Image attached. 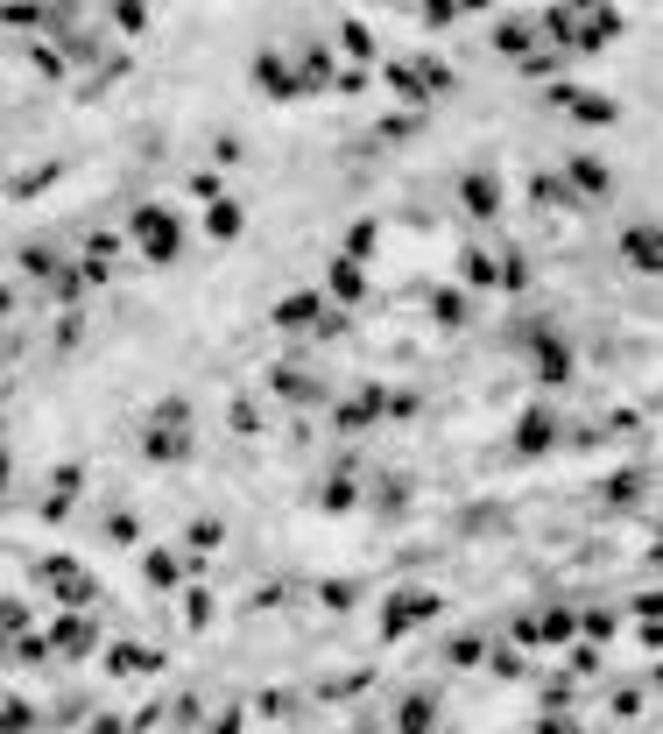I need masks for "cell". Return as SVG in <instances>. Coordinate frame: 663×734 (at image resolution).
Instances as JSON below:
<instances>
[{"instance_id":"cb8c5ba5","label":"cell","mask_w":663,"mask_h":734,"mask_svg":"<svg viewBox=\"0 0 663 734\" xmlns=\"http://www.w3.org/2000/svg\"><path fill=\"white\" fill-rule=\"evenodd\" d=\"M571 636V607H537L522 614V642H565Z\"/></svg>"},{"instance_id":"9c48e42d","label":"cell","mask_w":663,"mask_h":734,"mask_svg":"<svg viewBox=\"0 0 663 734\" xmlns=\"http://www.w3.org/2000/svg\"><path fill=\"white\" fill-rule=\"evenodd\" d=\"M614 254H622L636 276H663V227H656V219H628L622 241H614Z\"/></svg>"},{"instance_id":"83f0119b","label":"cell","mask_w":663,"mask_h":734,"mask_svg":"<svg viewBox=\"0 0 663 734\" xmlns=\"http://www.w3.org/2000/svg\"><path fill=\"white\" fill-rule=\"evenodd\" d=\"M156 664H162V657L142 650V642H113V650H107V671H113V678H142V671H156Z\"/></svg>"},{"instance_id":"5b68a950","label":"cell","mask_w":663,"mask_h":734,"mask_svg":"<svg viewBox=\"0 0 663 734\" xmlns=\"http://www.w3.org/2000/svg\"><path fill=\"white\" fill-rule=\"evenodd\" d=\"M522 347H530V368H537V382L544 388H565L571 382V347H565V333L557 325H522Z\"/></svg>"},{"instance_id":"7402d4cb","label":"cell","mask_w":663,"mask_h":734,"mask_svg":"<svg viewBox=\"0 0 663 734\" xmlns=\"http://www.w3.org/2000/svg\"><path fill=\"white\" fill-rule=\"evenodd\" d=\"M57 50H64L71 57V64H107V36H99V28L93 22H79V28H64V36H57Z\"/></svg>"},{"instance_id":"277c9868","label":"cell","mask_w":663,"mask_h":734,"mask_svg":"<svg viewBox=\"0 0 663 734\" xmlns=\"http://www.w3.org/2000/svg\"><path fill=\"white\" fill-rule=\"evenodd\" d=\"M268 325H276V333H290V339H304V333L339 339L346 333V311L332 304V297H318V290H290L276 311H268Z\"/></svg>"},{"instance_id":"4dcf8cb0","label":"cell","mask_w":663,"mask_h":734,"mask_svg":"<svg viewBox=\"0 0 663 734\" xmlns=\"http://www.w3.org/2000/svg\"><path fill=\"white\" fill-rule=\"evenodd\" d=\"M28 71H36V79H64V71H71V57L64 50H57V43H28Z\"/></svg>"},{"instance_id":"816d5d0a","label":"cell","mask_w":663,"mask_h":734,"mask_svg":"<svg viewBox=\"0 0 663 734\" xmlns=\"http://www.w3.org/2000/svg\"><path fill=\"white\" fill-rule=\"evenodd\" d=\"M213 734H240V713H219V727Z\"/></svg>"},{"instance_id":"7bdbcfd3","label":"cell","mask_w":663,"mask_h":734,"mask_svg":"<svg viewBox=\"0 0 663 734\" xmlns=\"http://www.w3.org/2000/svg\"><path fill=\"white\" fill-rule=\"evenodd\" d=\"M318 601H325L332 614H346V607L360 601V593H353V579H325V587H318Z\"/></svg>"},{"instance_id":"d6986e66","label":"cell","mask_w":663,"mask_h":734,"mask_svg":"<svg viewBox=\"0 0 663 734\" xmlns=\"http://www.w3.org/2000/svg\"><path fill=\"white\" fill-rule=\"evenodd\" d=\"M459 282L466 290H502V254H487L480 241L459 248Z\"/></svg>"},{"instance_id":"836d02e7","label":"cell","mask_w":663,"mask_h":734,"mask_svg":"<svg viewBox=\"0 0 663 734\" xmlns=\"http://www.w3.org/2000/svg\"><path fill=\"white\" fill-rule=\"evenodd\" d=\"M431 318H438L445 333H459L466 325V290H431Z\"/></svg>"},{"instance_id":"7dc6e473","label":"cell","mask_w":663,"mask_h":734,"mask_svg":"<svg viewBox=\"0 0 663 734\" xmlns=\"http://www.w3.org/2000/svg\"><path fill=\"white\" fill-rule=\"evenodd\" d=\"M445 657H451V664H459V671H466V664H480V636H459V642H451Z\"/></svg>"},{"instance_id":"bcb514c9","label":"cell","mask_w":663,"mask_h":734,"mask_svg":"<svg viewBox=\"0 0 663 734\" xmlns=\"http://www.w3.org/2000/svg\"><path fill=\"white\" fill-rule=\"evenodd\" d=\"M191 198H205V205H219V198H226V191H219V177H213V170H198V177H191Z\"/></svg>"},{"instance_id":"6da1fadb","label":"cell","mask_w":663,"mask_h":734,"mask_svg":"<svg viewBox=\"0 0 663 734\" xmlns=\"http://www.w3.org/2000/svg\"><path fill=\"white\" fill-rule=\"evenodd\" d=\"M537 28H544L551 50L593 57V50H607V43L628 36V14L614 8V0H551V8L537 14Z\"/></svg>"},{"instance_id":"f907efd6","label":"cell","mask_w":663,"mask_h":734,"mask_svg":"<svg viewBox=\"0 0 663 734\" xmlns=\"http://www.w3.org/2000/svg\"><path fill=\"white\" fill-rule=\"evenodd\" d=\"M544 734H579V721H571V713H551V721H544Z\"/></svg>"},{"instance_id":"603a6c76","label":"cell","mask_w":663,"mask_h":734,"mask_svg":"<svg viewBox=\"0 0 663 734\" xmlns=\"http://www.w3.org/2000/svg\"><path fill=\"white\" fill-rule=\"evenodd\" d=\"M79 488H85V473H79V467H57V473H50V494H43V522L71 516V502H79Z\"/></svg>"},{"instance_id":"44dd1931","label":"cell","mask_w":663,"mask_h":734,"mask_svg":"<svg viewBox=\"0 0 663 734\" xmlns=\"http://www.w3.org/2000/svg\"><path fill=\"white\" fill-rule=\"evenodd\" d=\"M268 382H276V396H290V402H325V374H311V368H297V361H282Z\"/></svg>"},{"instance_id":"ac0fdd59","label":"cell","mask_w":663,"mask_h":734,"mask_svg":"<svg viewBox=\"0 0 663 734\" xmlns=\"http://www.w3.org/2000/svg\"><path fill=\"white\" fill-rule=\"evenodd\" d=\"M551 445H557V417L544 410V402H530V410H522L516 417V453H551Z\"/></svg>"},{"instance_id":"8fae6325","label":"cell","mask_w":663,"mask_h":734,"mask_svg":"<svg viewBox=\"0 0 663 734\" xmlns=\"http://www.w3.org/2000/svg\"><path fill=\"white\" fill-rule=\"evenodd\" d=\"M459 213L480 219V227H494V219H502V177L494 170H466L459 177Z\"/></svg>"},{"instance_id":"f5cc1de1","label":"cell","mask_w":663,"mask_h":734,"mask_svg":"<svg viewBox=\"0 0 663 734\" xmlns=\"http://www.w3.org/2000/svg\"><path fill=\"white\" fill-rule=\"evenodd\" d=\"M459 8H466V14H480V8H494V0H459Z\"/></svg>"},{"instance_id":"ba28073f","label":"cell","mask_w":663,"mask_h":734,"mask_svg":"<svg viewBox=\"0 0 663 734\" xmlns=\"http://www.w3.org/2000/svg\"><path fill=\"white\" fill-rule=\"evenodd\" d=\"M431 614H438V593H424V587L388 593V601H382V642H402L410 628H424Z\"/></svg>"},{"instance_id":"9a60e30c","label":"cell","mask_w":663,"mask_h":734,"mask_svg":"<svg viewBox=\"0 0 663 734\" xmlns=\"http://www.w3.org/2000/svg\"><path fill=\"white\" fill-rule=\"evenodd\" d=\"M297 71H304V99L311 93H339V64H332V50H325L318 36L297 43Z\"/></svg>"},{"instance_id":"8992f818","label":"cell","mask_w":663,"mask_h":734,"mask_svg":"<svg viewBox=\"0 0 663 734\" xmlns=\"http://www.w3.org/2000/svg\"><path fill=\"white\" fill-rule=\"evenodd\" d=\"M544 107L571 113L579 128H614V121H622V107H614L607 93H586V85H565V79H557V85H544Z\"/></svg>"},{"instance_id":"7c38bea8","label":"cell","mask_w":663,"mask_h":734,"mask_svg":"<svg viewBox=\"0 0 663 734\" xmlns=\"http://www.w3.org/2000/svg\"><path fill=\"white\" fill-rule=\"evenodd\" d=\"M325 297H332V304H360V297H367V262H360V254H332V268H325Z\"/></svg>"},{"instance_id":"d590c367","label":"cell","mask_w":663,"mask_h":734,"mask_svg":"<svg viewBox=\"0 0 663 734\" xmlns=\"http://www.w3.org/2000/svg\"><path fill=\"white\" fill-rule=\"evenodd\" d=\"M557 64H565V50H551V43H544V50H530V57H522V79H544V85H557Z\"/></svg>"},{"instance_id":"3957f363","label":"cell","mask_w":663,"mask_h":734,"mask_svg":"<svg viewBox=\"0 0 663 734\" xmlns=\"http://www.w3.org/2000/svg\"><path fill=\"white\" fill-rule=\"evenodd\" d=\"M191 402L184 396H162L156 410L142 417V453L156 459V467H177V459H191Z\"/></svg>"},{"instance_id":"e0dca14e","label":"cell","mask_w":663,"mask_h":734,"mask_svg":"<svg viewBox=\"0 0 663 734\" xmlns=\"http://www.w3.org/2000/svg\"><path fill=\"white\" fill-rule=\"evenodd\" d=\"M565 177H571V191H579L586 205H600V198H607V191H614V170H607V163H600V156H586V148H579V156L565 163Z\"/></svg>"},{"instance_id":"f6af8a7d","label":"cell","mask_w":663,"mask_h":734,"mask_svg":"<svg viewBox=\"0 0 663 734\" xmlns=\"http://www.w3.org/2000/svg\"><path fill=\"white\" fill-rule=\"evenodd\" d=\"M636 488H642V473H614V481H607V502H614V508L636 502Z\"/></svg>"},{"instance_id":"7a4b0ae2","label":"cell","mask_w":663,"mask_h":734,"mask_svg":"<svg viewBox=\"0 0 663 734\" xmlns=\"http://www.w3.org/2000/svg\"><path fill=\"white\" fill-rule=\"evenodd\" d=\"M128 233H134V248H142L148 268H170L177 254H184V219H177L170 205H156V198L128 205Z\"/></svg>"},{"instance_id":"f1b7e54d","label":"cell","mask_w":663,"mask_h":734,"mask_svg":"<svg viewBox=\"0 0 663 734\" xmlns=\"http://www.w3.org/2000/svg\"><path fill=\"white\" fill-rule=\"evenodd\" d=\"M431 721H438V699H431V693H410L396 707V727L402 734H431Z\"/></svg>"},{"instance_id":"681fc988","label":"cell","mask_w":663,"mask_h":734,"mask_svg":"<svg viewBox=\"0 0 663 734\" xmlns=\"http://www.w3.org/2000/svg\"><path fill=\"white\" fill-rule=\"evenodd\" d=\"M8 734H28V707L22 699H8Z\"/></svg>"},{"instance_id":"ee69618b","label":"cell","mask_w":663,"mask_h":734,"mask_svg":"<svg viewBox=\"0 0 663 734\" xmlns=\"http://www.w3.org/2000/svg\"><path fill=\"white\" fill-rule=\"evenodd\" d=\"M219 537H226V530H219L213 516H205V522H191V530H184V551H213Z\"/></svg>"},{"instance_id":"f546056e","label":"cell","mask_w":663,"mask_h":734,"mask_svg":"<svg viewBox=\"0 0 663 734\" xmlns=\"http://www.w3.org/2000/svg\"><path fill=\"white\" fill-rule=\"evenodd\" d=\"M353 502H360V481H353V473H332V481L318 488V508H325V516H346Z\"/></svg>"},{"instance_id":"d6a6232c","label":"cell","mask_w":663,"mask_h":734,"mask_svg":"<svg viewBox=\"0 0 663 734\" xmlns=\"http://www.w3.org/2000/svg\"><path fill=\"white\" fill-rule=\"evenodd\" d=\"M107 14L120 36H148V0H107Z\"/></svg>"},{"instance_id":"e575fe53","label":"cell","mask_w":663,"mask_h":734,"mask_svg":"<svg viewBox=\"0 0 663 734\" xmlns=\"http://www.w3.org/2000/svg\"><path fill=\"white\" fill-rule=\"evenodd\" d=\"M410 64H417V71H424V85H431V93H438V99L451 93V85H459V71H451V64H445V57H431V50H424V57H410Z\"/></svg>"},{"instance_id":"d4e9b609","label":"cell","mask_w":663,"mask_h":734,"mask_svg":"<svg viewBox=\"0 0 663 734\" xmlns=\"http://www.w3.org/2000/svg\"><path fill=\"white\" fill-rule=\"evenodd\" d=\"M113 254H120V233H107V227H99V233H85V254H79V268H85L93 282H107Z\"/></svg>"},{"instance_id":"60d3db41","label":"cell","mask_w":663,"mask_h":734,"mask_svg":"<svg viewBox=\"0 0 663 734\" xmlns=\"http://www.w3.org/2000/svg\"><path fill=\"white\" fill-rule=\"evenodd\" d=\"M374 508H382V516L410 508V481H402V473H388V481H382V494H374Z\"/></svg>"},{"instance_id":"1f68e13d","label":"cell","mask_w":663,"mask_h":734,"mask_svg":"<svg viewBox=\"0 0 663 734\" xmlns=\"http://www.w3.org/2000/svg\"><path fill=\"white\" fill-rule=\"evenodd\" d=\"M339 43H346V57H353V64H374V28L367 22H353V14H346V22H339Z\"/></svg>"},{"instance_id":"4fadbf2b","label":"cell","mask_w":663,"mask_h":734,"mask_svg":"<svg viewBox=\"0 0 663 734\" xmlns=\"http://www.w3.org/2000/svg\"><path fill=\"white\" fill-rule=\"evenodd\" d=\"M494 50L508 57V64H522L530 50H544V28H537V14H508V22H494Z\"/></svg>"},{"instance_id":"30bf717a","label":"cell","mask_w":663,"mask_h":734,"mask_svg":"<svg viewBox=\"0 0 663 734\" xmlns=\"http://www.w3.org/2000/svg\"><path fill=\"white\" fill-rule=\"evenodd\" d=\"M36 579H43V587H50V593H57V601H64L71 614H85V607L99 601V587H93V579H85L71 558H43V565H36Z\"/></svg>"},{"instance_id":"b9f144b4","label":"cell","mask_w":663,"mask_h":734,"mask_svg":"<svg viewBox=\"0 0 663 734\" xmlns=\"http://www.w3.org/2000/svg\"><path fill=\"white\" fill-rule=\"evenodd\" d=\"M148 587H177V551H148Z\"/></svg>"},{"instance_id":"4316f807","label":"cell","mask_w":663,"mask_h":734,"mask_svg":"<svg viewBox=\"0 0 663 734\" xmlns=\"http://www.w3.org/2000/svg\"><path fill=\"white\" fill-rule=\"evenodd\" d=\"M240 227H248V205H240V198L205 205V233H213V241H240Z\"/></svg>"},{"instance_id":"c3c4849f","label":"cell","mask_w":663,"mask_h":734,"mask_svg":"<svg viewBox=\"0 0 663 734\" xmlns=\"http://www.w3.org/2000/svg\"><path fill=\"white\" fill-rule=\"evenodd\" d=\"M213 156H219V163H240L248 148H240V134H219V142H213Z\"/></svg>"},{"instance_id":"f35d334b","label":"cell","mask_w":663,"mask_h":734,"mask_svg":"<svg viewBox=\"0 0 663 734\" xmlns=\"http://www.w3.org/2000/svg\"><path fill=\"white\" fill-rule=\"evenodd\" d=\"M410 134H424V113H388V121L374 128V142H410Z\"/></svg>"},{"instance_id":"11a10c76","label":"cell","mask_w":663,"mask_h":734,"mask_svg":"<svg viewBox=\"0 0 663 734\" xmlns=\"http://www.w3.org/2000/svg\"><path fill=\"white\" fill-rule=\"evenodd\" d=\"M544 8H551V0H544Z\"/></svg>"},{"instance_id":"ffe728a7","label":"cell","mask_w":663,"mask_h":734,"mask_svg":"<svg viewBox=\"0 0 663 734\" xmlns=\"http://www.w3.org/2000/svg\"><path fill=\"white\" fill-rule=\"evenodd\" d=\"M14 262H22V276H28V282H43V290H57V276L71 268V262H64V254H57L50 241H28L22 254H14Z\"/></svg>"},{"instance_id":"5bb4252c","label":"cell","mask_w":663,"mask_h":734,"mask_svg":"<svg viewBox=\"0 0 663 734\" xmlns=\"http://www.w3.org/2000/svg\"><path fill=\"white\" fill-rule=\"evenodd\" d=\"M382 79H388V93L402 99V113H424L431 99H438V93H431V85H424V71L410 64V57H388V64H382Z\"/></svg>"},{"instance_id":"ab89813d","label":"cell","mask_w":663,"mask_h":734,"mask_svg":"<svg viewBox=\"0 0 663 734\" xmlns=\"http://www.w3.org/2000/svg\"><path fill=\"white\" fill-rule=\"evenodd\" d=\"M502 290H530V254L502 248Z\"/></svg>"},{"instance_id":"8d00e7d4","label":"cell","mask_w":663,"mask_h":734,"mask_svg":"<svg viewBox=\"0 0 663 734\" xmlns=\"http://www.w3.org/2000/svg\"><path fill=\"white\" fill-rule=\"evenodd\" d=\"M459 14H466L459 0H417V22H424L431 36H438V28H451V22H459Z\"/></svg>"},{"instance_id":"74e56055","label":"cell","mask_w":663,"mask_h":734,"mask_svg":"<svg viewBox=\"0 0 663 734\" xmlns=\"http://www.w3.org/2000/svg\"><path fill=\"white\" fill-rule=\"evenodd\" d=\"M374 248H382V219H353V227H346V254H360V262H367Z\"/></svg>"},{"instance_id":"db71d44e","label":"cell","mask_w":663,"mask_h":734,"mask_svg":"<svg viewBox=\"0 0 663 734\" xmlns=\"http://www.w3.org/2000/svg\"><path fill=\"white\" fill-rule=\"evenodd\" d=\"M656 537H663V522H656Z\"/></svg>"},{"instance_id":"52a82bcc","label":"cell","mask_w":663,"mask_h":734,"mask_svg":"<svg viewBox=\"0 0 663 734\" xmlns=\"http://www.w3.org/2000/svg\"><path fill=\"white\" fill-rule=\"evenodd\" d=\"M248 79H254V93H262V99H304V71H297L290 50H254Z\"/></svg>"},{"instance_id":"484cf974","label":"cell","mask_w":663,"mask_h":734,"mask_svg":"<svg viewBox=\"0 0 663 734\" xmlns=\"http://www.w3.org/2000/svg\"><path fill=\"white\" fill-rule=\"evenodd\" d=\"M50 650H64V657H93V622H85V614H64V622L50 628Z\"/></svg>"},{"instance_id":"2e32d148","label":"cell","mask_w":663,"mask_h":734,"mask_svg":"<svg viewBox=\"0 0 663 734\" xmlns=\"http://www.w3.org/2000/svg\"><path fill=\"white\" fill-rule=\"evenodd\" d=\"M530 205H537V213H579V191H571V177L565 170H537L530 177Z\"/></svg>"}]
</instances>
